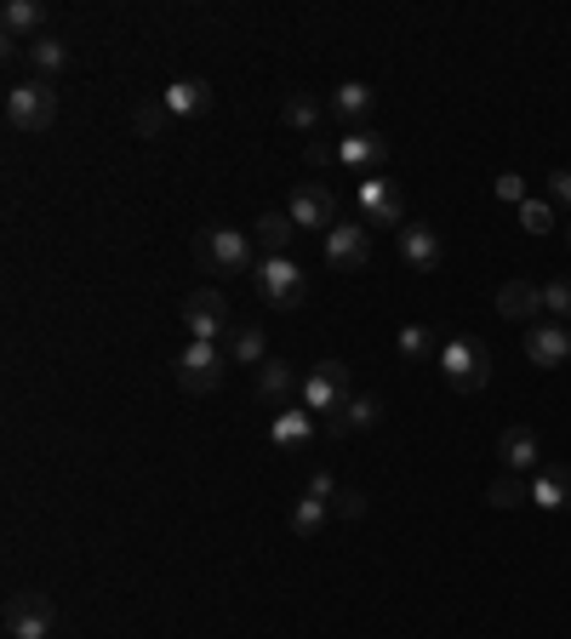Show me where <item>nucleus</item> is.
<instances>
[{
	"instance_id": "f257e3e1",
	"label": "nucleus",
	"mask_w": 571,
	"mask_h": 639,
	"mask_svg": "<svg viewBox=\"0 0 571 639\" xmlns=\"http://www.w3.org/2000/svg\"><path fill=\"white\" fill-rule=\"evenodd\" d=\"M194 258H201V269L206 274H258V251H252V240L240 235V228H206L201 240H194Z\"/></svg>"
},
{
	"instance_id": "f03ea898",
	"label": "nucleus",
	"mask_w": 571,
	"mask_h": 639,
	"mask_svg": "<svg viewBox=\"0 0 571 639\" xmlns=\"http://www.w3.org/2000/svg\"><path fill=\"white\" fill-rule=\"evenodd\" d=\"M52 120H58V92H52V81H17L7 92V126H12V132L40 138Z\"/></svg>"
},
{
	"instance_id": "7ed1b4c3",
	"label": "nucleus",
	"mask_w": 571,
	"mask_h": 639,
	"mask_svg": "<svg viewBox=\"0 0 571 639\" xmlns=\"http://www.w3.org/2000/svg\"><path fill=\"white\" fill-rule=\"evenodd\" d=\"M440 371L457 394H480L491 382V354L480 348V338H445L440 343Z\"/></svg>"
},
{
	"instance_id": "20e7f679",
	"label": "nucleus",
	"mask_w": 571,
	"mask_h": 639,
	"mask_svg": "<svg viewBox=\"0 0 571 639\" xmlns=\"http://www.w3.org/2000/svg\"><path fill=\"white\" fill-rule=\"evenodd\" d=\"M258 297H263L275 315H297V309L309 303V274L297 269L292 258H263V263H258Z\"/></svg>"
},
{
	"instance_id": "39448f33",
	"label": "nucleus",
	"mask_w": 571,
	"mask_h": 639,
	"mask_svg": "<svg viewBox=\"0 0 571 639\" xmlns=\"http://www.w3.org/2000/svg\"><path fill=\"white\" fill-rule=\"evenodd\" d=\"M183 326H189V343H217L229 338V297L217 286H201L183 297Z\"/></svg>"
},
{
	"instance_id": "423d86ee",
	"label": "nucleus",
	"mask_w": 571,
	"mask_h": 639,
	"mask_svg": "<svg viewBox=\"0 0 571 639\" xmlns=\"http://www.w3.org/2000/svg\"><path fill=\"white\" fill-rule=\"evenodd\" d=\"M171 377H178V389L189 394H212L223 382V354L217 343H183V354L171 360Z\"/></svg>"
},
{
	"instance_id": "0eeeda50",
	"label": "nucleus",
	"mask_w": 571,
	"mask_h": 639,
	"mask_svg": "<svg viewBox=\"0 0 571 639\" xmlns=\"http://www.w3.org/2000/svg\"><path fill=\"white\" fill-rule=\"evenodd\" d=\"M297 389H304V412H337V405L355 394L349 389V366H343V360H320L304 382H297Z\"/></svg>"
},
{
	"instance_id": "6e6552de",
	"label": "nucleus",
	"mask_w": 571,
	"mask_h": 639,
	"mask_svg": "<svg viewBox=\"0 0 571 639\" xmlns=\"http://www.w3.org/2000/svg\"><path fill=\"white\" fill-rule=\"evenodd\" d=\"M58 611L46 594H12L7 600V639H52Z\"/></svg>"
},
{
	"instance_id": "1a4fd4ad",
	"label": "nucleus",
	"mask_w": 571,
	"mask_h": 639,
	"mask_svg": "<svg viewBox=\"0 0 571 639\" xmlns=\"http://www.w3.org/2000/svg\"><path fill=\"white\" fill-rule=\"evenodd\" d=\"M286 217L297 228H314V235H332V223H337V200L326 184H304V189H292L286 200Z\"/></svg>"
},
{
	"instance_id": "9d476101",
	"label": "nucleus",
	"mask_w": 571,
	"mask_h": 639,
	"mask_svg": "<svg viewBox=\"0 0 571 639\" xmlns=\"http://www.w3.org/2000/svg\"><path fill=\"white\" fill-rule=\"evenodd\" d=\"M326 263L337 274H355L371 263V235H366V223H332V235H326Z\"/></svg>"
},
{
	"instance_id": "9b49d317",
	"label": "nucleus",
	"mask_w": 571,
	"mask_h": 639,
	"mask_svg": "<svg viewBox=\"0 0 571 639\" xmlns=\"http://www.w3.org/2000/svg\"><path fill=\"white\" fill-rule=\"evenodd\" d=\"M526 360L543 366V371L566 366V360H571V326H560V320H537V326H526Z\"/></svg>"
},
{
	"instance_id": "f8f14e48",
	"label": "nucleus",
	"mask_w": 571,
	"mask_h": 639,
	"mask_svg": "<svg viewBox=\"0 0 571 639\" xmlns=\"http://www.w3.org/2000/svg\"><path fill=\"white\" fill-rule=\"evenodd\" d=\"M394 235H401V263H406V269H417V274H435V269H440L445 246H440V235H435L429 223H401Z\"/></svg>"
},
{
	"instance_id": "ddd939ff",
	"label": "nucleus",
	"mask_w": 571,
	"mask_h": 639,
	"mask_svg": "<svg viewBox=\"0 0 571 639\" xmlns=\"http://www.w3.org/2000/svg\"><path fill=\"white\" fill-rule=\"evenodd\" d=\"M360 217L371 228H394V223H401V184H389V177H366V184H360Z\"/></svg>"
},
{
	"instance_id": "4468645a",
	"label": "nucleus",
	"mask_w": 571,
	"mask_h": 639,
	"mask_svg": "<svg viewBox=\"0 0 571 639\" xmlns=\"http://www.w3.org/2000/svg\"><path fill=\"white\" fill-rule=\"evenodd\" d=\"M378 423H383V400L378 394H349L326 417V434H332V440H343V434H366V428H378Z\"/></svg>"
},
{
	"instance_id": "2eb2a0df",
	"label": "nucleus",
	"mask_w": 571,
	"mask_h": 639,
	"mask_svg": "<svg viewBox=\"0 0 571 639\" xmlns=\"http://www.w3.org/2000/svg\"><path fill=\"white\" fill-rule=\"evenodd\" d=\"M258 405L263 412H286V400H292V389H297V366L292 360H275V354H269V360L258 366Z\"/></svg>"
},
{
	"instance_id": "dca6fc26",
	"label": "nucleus",
	"mask_w": 571,
	"mask_h": 639,
	"mask_svg": "<svg viewBox=\"0 0 571 639\" xmlns=\"http://www.w3.org/2000/svg\"><path fill=\"white\" fill-rule=\"evenodd\" d=\"M337 161L378 177V166L389 161V138L383 132H349V138H337Z\"/></svg>"
},
{
	"instance_id": "f3484780",
	"label": "nucleus",
	"mask_w": 571,
	"mask_h": 639,
	"mask_svg": "<svg viewBox=\"0 0 571 639\" xmlns=\"http://www.w3.org/2000/svg\"><path fill=\"white\" fill-rule=\"evenodd\" d=\"M160 104L171 109V120H194V115L212 109V86L201 81V74H189V81H171V86L160 92Z\"/></svg>"
},
{
	"instance_id": "a211bd4d",
	"label": "nucleus",
	"mask_w": 571,
	"mask_h": 639,
	"mask_svg": "<svg viewBox=\"0 0 571 639\" xmlns=\"http://www.w3.org/2000/svg\"><path fill=\"white\" fill-rule=\"evenodd\" d=\"M498 315H503V320H526V326H537V315H543V292L532 286V280H503V286H498Z\"/></svg>"
},
{
	"instance_id": "6ab92c4d",
	"label": "nucleus",
	"mask_w": 571,
	"mask_h": 639,
	"mask_svg": "<svg viewBox=\"0 0 571 639\" xmlns=\"http://www.w3.org/2000/svg\"><path fill=\"white\" fill-rule=\"evenodd\" d=\"M223 354H229L235 366H263V360H269V338H263V326H258V320L229 326V338H223Z\"/></svg>"
},
{
	"instance_id": "aec40b11",
	"label": "nucleus",
	"mask_w": 571,
	"mask_h": 639,
	"mask_svg": "<svg viewBox=\"0 0 571 639\" xmlns=\"http://www.w3.org/2000/svg\"><path fill=\"white\" fill-rule=\"evenodd\" d=\"M532 502L537 508H571V463H543L532 474Z\"/></svg>"
},
{
	"instance_id": "412c9836",
	"label": "nucleus",
	"mask_w": 571,
	"mask_h": 639,
	"mask_svg": "<svg viewBox=\"0 0 571 639\" xmlns=\"http://www.w3.org/2000/svg\"><path fill=\"white\" fill-rule=\"evenodd\" d=\"M498 457H503V469L509 474H526V469H537V457H543V446H537V434L532 428H503V440H498Z\"/></svg>"
},
{
	"instance_id": "4be33fe9",
	"label": "nucleus",
	"mask_w": 571,
	"mask_h": 639,
	"mask_svg": "<svg viewBox=\"0 0 571 639\" xmlns=\"http://www.w3.org/2000/svg\"><path fill=\"white\" fill-rule=\"evenodd\" d=\"M7 35L29 46L35 35H46V7L40 0H7Z\"/></svg>"
},
{
	"instance_id": "5701e85b",
	"label": "nucleus",
	"mask_w": 571,
	"mask_h": 639,
	"mask_svg": "<svg viewBox=\"0 0 571 639\" xmlns=\"http://www.w3.org/2000/svg\"><path fill=\"white\" fill-rule=\"evenodd\" d=\"M292 235H297V223H292L286 212H263V217H258L263 258H286V251H292Z\"/></svg>"
},
{
	"instance_id": "b1692460",
	"label": "nucleus",
	"mask_w": 571,
	"mask_h": 639,
	"mask_svg": "<svg viewBox=\"0 0 571 639\" xmlns=\"http://www.w3.org/2000/svg\"><path fill=\"white\" fill-rule=\"evenodd\" d=\"M314 434V417L309 412H275V428H269V446L286 451V446H309Z\"/></svg>"
},
{
	"instance_id": "393cba45",
	"label": "nucleus",
	"mask_w": 571,
	"mask_h": 639,
	"mask_svg": "<svg viewBox=\"0 0 571 639\" xmlns=\"http://www.w3.org/2000/svg\"><path fill=\"white\" fill-rule=\"evenodd\" d=\"M29 63H35L40 81H46V74H63V69H69V40H58V35H35V40H29Z\"/></svg>"
},
{
	"instance_id": "a878e982",
	"label": "nucleus",
	"mask_w": 571,
	"mask_h": 639,
	"mask_svg": "<svg viewBox=\"0 0 571 639\" xmlns=\"http://www.w3.org/2000/svg\"><path fill=\"white\" fill-rule=\"evenodd\" d=\"M286 126L292 132H309L314 138V126H320V115H326V104H320V97H309V92H286Z\"/></svg>"
},
{
	"instance_id": "bb28decb",
	"label": "nucleus",
	"mask_w": 571,
	"mask_h": 639,
	"mask_svg": "<svg viewBox=\"0 0 571 639\" xmlns=\"http://www.w3.org/2000/svg\"><path fill=\"white\" fill-rule=\"evenodd\" d=\"M326 520H332V502H326V497H314V492L297 497V508H292V531H297V536H314Z\"/></svg>"
},
{
	"instance_id": "cd10ccee",
	"label": "nucleus",
	"mask_w": 571,
	"mask_h": 639,
	"mask_svg": "<svg viewBox=\"0 0 571 639\" xmlns=\"http://www.w3.org/2000/svg\"><path fill=\"white\" fill-rule=\"evenodd\" d=\"M486 502L491 508H520V502H532V480H520V474H498V480H491L486 485Z\"/></svg>"
},
{
	"instance_id": "c85d7f7f",
	"label": "nucleus",
	"mask_w": 571,
	"mask_h": 639,
	"mask_svg": "<svg viewBox=\"0 0 571 639\" xmlns=\"http://www.w3.org/2000/svg\"><path fill=\"white\" fill-rule=\"evenodd\" d=\"M401 360H412V366L440 360V343H435L429 326H406V331H401Z\"/></svg>"
},
{
	"instance_id": "c756f323",
	"label": "nucleus",
	"mask_w": 571,
	"mask_h": 639,
	"mask_svg": "<svg viewBox=\"0 0 571 639\" xmlns=\"http://www.w3.org/2000/svg\"><path fill=\"white\" fill-rule=\"evenodd\" d=\"M371 86H360V81H349V86H337L332 92V115H343V120H360V115H371Z\"/></svg>"
},
{
	"instance_id": "7c9ffc66",
	"label": "nucleus",
	"mask_w": 571,
	"mask_h": 639,
	"mask_svg": "<svg viewBox=\"0 0 571 639\" xmlns=\"http://www.w3.org/2000/svg\"><path fill=\"white\" fill-rule=\"evenodd\" d=\"M166 120H171V109L155 97V104H138V109H132V132L155 143V138H166Z\"/></svg>"
},
{
	"instance_id": "2f4dec72",
	"label": "nucleus",
	"mask_w": 571,
	"mask_h": 639,
	"mask_svg": "<svg viewBox=\"0 0 571 639\" xmlns=\"http://www.w3.org/2000/svg\"><path fill=\"white\" fill-rule=\"evenodd\" d=\"M543 315L571 326V280H549V286H543Z\"/></svg>"
},
{
	"instance_id": "473e14b6",
	"label": "nucleus",
	"mask_w": 571,
	"mask_h": 639,
	"mask_svg": "<svg viewBox=\"0 0 571 639\" xmlns=\"http://www.w3.org/2000/svg\"><path fill=\"white\" fill-rule=\"evenodd\" d=\"M360 514H366V492H355V485H337L332 520H360Z\"/></svg>"
},
{
	"instance_id": "72a5a7b5",
	"label": "nucleus",
	"mask_w": 571,
	"mask_h": 639,
	"mask_svg": "<svg viewBox=\"0 0 571 639\" xmlns=\"http://www.w3.org/2000/svg\"><path fill=\"white\" fill-rule=\"evenodd\" d=\"M520 223H526L532 235H549V228H555V206H549V200H526V206H520Z\"/></svg>"
},
{
	"instance_id": "f704fd0d",
	"label": "nucleus",
	"mask_w": 571,
	"mask_h": 639,
	"mask_svg": "<svg viewBox=\"0 0 571 639\" xmlns=\"http://www.w3.org/2000/svg\"><path fill=\"white\" fill-rule=\"evenodd\" d=\"M491 189H498V200H509V206H526V177L520 171H503Z\"/></svg>"
},
{
	"instance_id": "c9c22d12",
	"label": "nucleus",
	"mask_w": 571,
	"mask_h": 639,
	"mask_svg": "<svg viewBox=\"0 0 571 639\" xmlns=\"http://www.w3.org/2000/svg\"><path fill=\"white\" fill-rule=\"evenodd\" d=\"M304 161L320 171V166H337V143H326V138H309L304 143Z\"/></svg>"
},
{
	"instance_id": "e433bc0d",
	"label": "nucleus",
	"mask_w": 571,
	"mask_h": 639,
	"mask_svg": "<svg viewBox=\"0 0 571 639\" xmlns=\"http://www.w3.org/2000/svg\"><path fill=\"white\" fill-rule=\"evenodd\" d=\"M549 200H555V206H571V171L566 166L549 171Z\"/></svg>"
},
{
	"instance_id": "4c0bfd02",
	"label": "nucleus",
	"mask_w": 571,
	"mask_h": 639,
	"mask_svg": "<svg viewBox=\"0 0 571 639\" xmlns=\"http://www.w3.org/2000/svg\"><path fill=\"white\" fill-rule=\"evenodd\" d=\"M309 492H314V497H326V502H332V497H337V480H332L326 469H314V474H309Z\"/></svg>"
},
{
	"instance_id": "58836bf2",
	"label": "nucleus",
	"mask_w": 571,
	"mask_h": 639,
	"mask_svg": "<svg viewBox=\"0 0 571 639\" xmlns=\"http://www.w3.org/2000/svg\"><path fill=\"white\" fill-rule=\"evenodd\" d=\"M566 240H571V235H566Z\"/></svg>"
}]
</instances>
